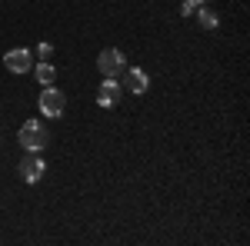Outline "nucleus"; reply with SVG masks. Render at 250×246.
Wrapping results in <instances>:
<instances>
[{
    "mask_svg": "<svg viewBox=\"0 0 250 246\" xmlns=\"http://www.w3.org/2000/svg\"><path fill=\"white\" fill-rule=\"evenodd\" d=\"M37 103H40V114L43 116H63V110H67V96L60 94V90H54V83L43 87Z\"/></svg>",
    "mask_w": 250,
    "mask_h": 246,
    "instance_id": "nucleus-1",
    "label": "nucleus"
},
{
    "mask_svg": "<svg viewBox=\"0 0 250 246\" xmlns=\"http://www.w3.org/2000/svg\"><path fill=\"white\" fill-rule=\"evenodd\" d=\"M47 130H43V123H37V120H30V123H23L20 127V143L27 147V150H43L47 147Z\"/></svg>",
    "mask_w": 250,
    "mask_h": 246,
    "instance_id": "nucleus-2",
    "label": "nucleus"
},
{
    "mask_svg": "<svg viewBox=\"0 0 250 246\" xmlns=\"http://www.w3.org/2000/svg\"><path fill=\"white\" fill-rule=\"evenodd\" d=\"M97 67H100V74L107 76V80H117V74L124 70V50H117V47H107V50L97 57Z\"/></svg>",
    "mask_w": 250,
    "mask_h": 246,
    "instance_id": "nucleus-3",
    "label": "nucleus"
},
{
    "mask_svg": "<svg viewBox=\"0 0 250 246\" xmlns=\"http://www.w3.org/2000/svg\"><path fill=\"white\" fill-rule=\"evenodd\" d=\"M17 170H20V180H23V183H37L47 167H43V156H37V150H30L23 160H20Z\"/></svg>",
    "mask_w": 250,
    "mask_h": 246,
    "instance_id": "nucleus-4",
    "label": "nucleus"
},
{
    "mask_svg": "<svg viewBox=\"0 0 250 246\" xmlns=\"http://www.w3.org/2000/svg\"><path fill=\"white\" fill-rule=\"evenodd\" d=\"M3 67H7L10 74H27V70L34 67V54L23 50V47H20V50H7V54H3Z\"/></svg>",
    "mask_w": 250,
    "mask_h": 246,
    "instance_id": "nucleus-5",
    "label": "nucleus"
},
{
    "mask_svg": "<svg viewBox=\"0 0 250 246\" xmlns=\"http://www.w3.org/2000/svg\"><path fill=\"white\" fill-rule=\"evenodd\" d=\"M124 90H130L134 96H140V94H147V90H150V80H147L144 70L130 67V70H124Z\"/></svg>",
    "mask_w": 250,
    "mask_h": 246,
    "instance_id": "nucleus-6",
    "label": "nucleus"
},
{
    "mask_svg": "<svg viewBox=\"0 0 250 246\" xmlns=\"http://www.w3.org/2000/svg\"><path fill=\"white\" fill-rule=\"evenodd\" d=\"M117 100H120V83L117 80H104L100 90H97V103L100 107H114Z\"/></svg>",
    "mask_w": 250,
    "mask_h": 246,
    "instance_id": "nucleus-7",
    "label": "nucleus"
},
{
    "mask_svg": "<svg viewBox=\"0 0 250 246\" xmlns=\"http://www.w3.org/2000/svg\"><path fill=\"white\" fill-rule=\"evenodd\" d=\"M37 80H40V87H50V83L57 80V70H54V63L40 60V63H37Z\"/></svg>",
    "mask_w": 250,
    "mask_h": 246,
    "instance_id": "nucleus-8",
    "label": "nucleus"
},
{
    "mask_svg": "<svg viewBox=\"0 0 250 246\" xmlns=\"http://www.w3.org/2000/svg\"><path fill=\"white\" fill-rule=\"evenodd\" d=\"M193 14H197V20H200V27H207V30H213V27L220 23V20H217V14H213L207 3H204V7H197Z\"/></svg>",
    "mask_w": 250,
    "mask_h": 246,
    "instance_id": "nucleus-9",
    "label": "nucleus"
},
{
    "mask_svg": "<svg viewBox=\"0 0 250 246\" xmlns=\"http://www.w3.org/2000/svg\"><path fill=\"white\" fill-rule=\"evenodd\" d=\"M37 57L40 60H50V57H54V43H40V47H37Z\"/></svg>",
    "mask_w": 250,
    "mask_h": 246,
    "instance_id": "nucleus-10",
    "label": "nucleus"
},
{
    "mask_svg": "<svg viewBox=\"0 0 250 246\" xmlns=\"http://www.w3.org/2000/svg\"><path fill=\"white\" fill-rule=\"evenodd\" d=\"M193 10H197V3H193V0H184V3H180V14H184V17L193 14Z\"/></svg>",
    "mask_w": 250,
    "mask_h": 246,
    "instance_id": "nucleus-11",
    "label": "nucleus"
},
{
    "mask_svg": "<svg viewBox=\"0 0 250 246\" xmlns=\"http://www.w3.org/2000/svg\"><path fill=\"white\" fill-rule=\"evenodd\" d=\"M193 3H197V7H204V3H210V0H193Z\"/></svg>",
    "mask_w": 250,
    "mask_h": 246,
    "instance_id": "nucleus-12",
    "label": "nucleus"
}]
</instances>
